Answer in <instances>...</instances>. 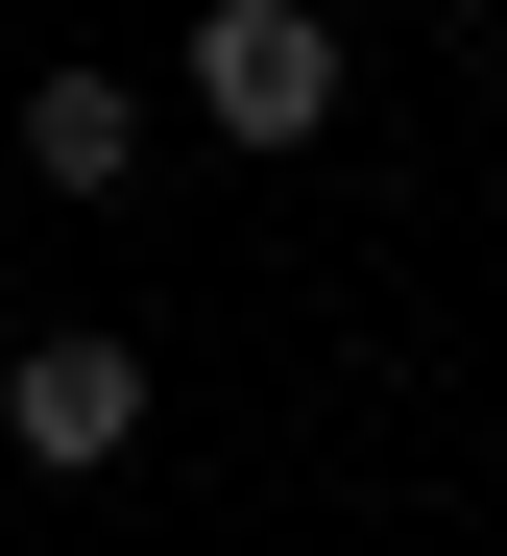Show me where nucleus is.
I'll return each mask as SVG.
<instances>
[{"label": "nucleus", "mask_w": 507, "mask_h": 556, "mask_svg": "<svg viewBox=\"0 0 507 556\" xmlns=\"http://www.w3.org/2000/svg\"><path fill=\"white\" fill-rule=\"evenodd\" d=\"M25 169H49V194H122V169H145V98H122V73H49V98H25Z\"/></svg>", "instance_id": "obj_3"}, {"label": "nucleus", "mask_w": 507, "mask_h": 556, "mask_svg": "<svg viewBox=\"0 0 507 556\" xmlns=\"http://www.w3.org/2000/svg\"><path fill=\"white\" fill-rule=\"evenodd\" d=\"M435 25H483V0H435Z\"/></svg>", "instance_id": "obj_4"}, {"label": "nucleus", "mask_w": 507, "mask_h": 556, "mask_svg": "<svg viewBox=\"0 0 507 556\" xmlns=\"http://www.w3.org/2000/svg\"><path fill=\"white\" fill-rule=\"evenodd\" d=\"M122 435H145V339H25V363H0V459L97 484Z\"/></svg>", "instance_id": "obj_2"}, {"label": "nucleus", "mask_w": 507, "mask_h": 556, "mask_svg": "<svg viewBox=\"0 0 507 556\" xmlns=\"http://www.w3.org/2000/svg\"><path fill=\"white\" fill-rule=\"evenodd\" d=\"M193 122L218 146H315L339 122V25L315 0H193Z\"/></svg>", "instance_id": "obj_1"}]
</instances>
